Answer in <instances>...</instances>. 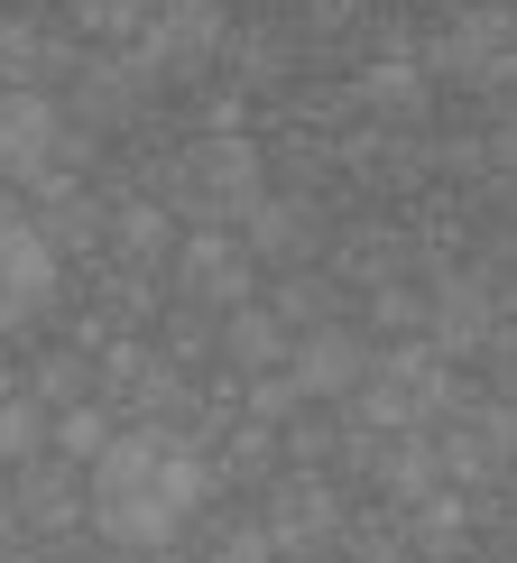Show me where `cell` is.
<instances>
[{
	"instance_id": "cell-19",
	"label": "cell",
	"mask_w": 517,
	"mask_h": 563,
	"mask_svg": "<svg viewBox=\"0 0 517 563\" xmlns=\"http://www.w3.org/2000/svg\"><path fill=\"white\" fill-rule=\"evenodd\" d=\"M472 527H481V508L462 499V489H426L416 508H397V536H407L426 563H462L472 554Z\"/></svg>"
},
{
	"instance_id": "cell-9",
	"label": "cell",
	"mask_w": 517,
	"mask_h": 563,
	"mask_svg": "<svg viewBox=\"0 0 517 563\" xmlns=\"http://www.w3.org/2000/svg\"><path fill=\"white\" fill-rule=\"evenodd\" d=\"M167 287H176V305H195V314H231V305L258 296V260L231 241V231H176Z\"/></svg>"
},
{
	"instance_id": "cell-23",
	"label": "cell",
	"mask_w": 517,
	"mask_h": 563,
	"mask_svg": "<svg viewBox=\"0 0 517 563\" xmlns=\"http://www.w3.org/2000/svg\"><path fill=\"white\" fill-rule=\"evenodd\" d=\"M111 434H121L111 397H84V407H56V416H46V453L75 462V472H84V462H102V443H111Z\"/></svg>"
},
{
	"instance_id": "cell-12",
	"label": "cell",
	"mask_w": 517,
	"mask_h": 563,
	"mask_svg": "<svg viewBox=\"0 0 517 563\" xmlns=\"http://www.w3.org/2000/svg\"><path fill=\"white\" fill-rule=\"evenodd\" d=\"M75 65H84V37L65 29V19L0 10V84H10V92H65Z\"/></svg>"
},
{
	"instance_id": "cell-32",
	"label": "cell",
	"mask_w": 517,
	"mask_h": 563,
	"mask_svg": "<svg viewBox=\"0 0 517 563\" xmlns=\"http://www.w3.org/2000/svg\"><path fill=\"white\" fill-rule=\"evenodd\" d=\"M370 10H388V0H370ZM397 10H407V0H397Z\"/></svg>"
},
{
	"instance_id": "cell-28",
	"label": "cell",
	"mask_w": 517,
	"mask_h": 563,
	"mask_svg": "<svg viewBox=\"0 0 517 563\" xmlns=\"http://www.w3.org/2000/svg\"><path fill=\"white\" fill-rule=\"evenodd\" d=\"M37 563H102L92 545H75V536H65V545H37Z\"/></svg>"
},
{
	"instance_id": "cell-7",
	"label": "cell",
	"mask_w": 517,
	"mask_h": 563,
	"mask_svg": "<svg viewBox=\"0 0 517 563\" xmlns=\"http://www.w3.org/2000/svg\"><path fill=\"white\" fill-rule=\"evenodd\" d=\"M258 527H268L277 563H323V554L342 545L351 508H342V489L323 481V472H268V499H258Z\"/></svg>"
},
{
	"instance_id": "cell-16",
	"label": "cell",
	"mask_w": 517,
	"mask_h": 563,
	"mask_svg": "<svg viewBox=\"0 0 517 563\" xmlns=\"http://www.w3.org/2000/svg\"><path fill=\"white\" fill-rule=\"evenodd\" d=\"M361 481L380 489V508H416L426 489H443L435 434H370V453H361Z\"/></svg>"
},
{
	"instance_id": "cell-29",
	"label": "cell",
	"mask_w": 517,
	"mask_h": 563,
	"mask_svg": "<svg viewBox=\"0 0 517 563\" xmlns=\"http://www.w3.org/2000/svg\"><path fill=\"white\" fill-rule=\"evenodd\" d=\"M0 563H37V545H29V536H10V545H0Z\"/></svg>"
},
{
	"instance_id": "cell-10",
	"label": "cell",
	"mask_w": 517,
	"mask_h": 563,
	"mask_svg": "<svg viewBox=\"0 0 517 563\" xmlns=\"http://www.w3.org/2000/svg\"><path fill=\"white\" fill-rule=\"evenodd\" d=\"M65 305V260L29 213H0V333H29Z\"/></svg>"
},
{
	"instance_id": "cell-22",
	"label": "cell",
	"mask_w": 517,
	"mask_h": 563,
	"mask_svg": "<svg viewBox=\"0 0 517 563\" xmlns=\"http://www.w3.org/2000/svg\"><path fill=\"white\" fill-rule=\"evenodd\" d=\"M19 397H37L46 416H56V407H84V397H102V379H92V351H75V342H65V351H37L29 379H19Z\"/></svg>"
},
{
	"instance_id": "cell-5",
	"label": "cell",
	"mask_w": 517,
	"mask_h": 563,
	"mask_svg": "<svg viewBox=\"0 0 517 563\" xmlns=\"http://www.w3.org/2000/svg\"><path fill=\"white\" fill-rule=\"evenodd\" d=\"M435 462H443V489L508 481L517 472V397H462L435 426Z\"/></svg>"
},
{
	"instance_id": "cell-13",
	"label": "cell",
	"mask_w": 517,
	"mask_h": 563,
	"mask_svg": "<svg viewBox=\"0 0 517 563\" xmlns=\"http://www.w3.org/2000/svg\"><path fill=\"white\" fill-rule=\"evenodd\" d=\"M10 518H19L29 545H65V536H84V472H75V462H56V453L19 462V472H10Z\"/></svg>"
},
{
	"instance_id": "cell-26",
	"label": "cell",
	"mask_w": 517,
	"mask_h": 563,
	"mask_svg": "<svg viewBox=\"0 0 517 563\" xmlns=\"http://www.w3.org/2000/svg\"><path fill=\"white\" fill-rule=\"evenodd\" d=\"M195 527H204V554H195V563H277L258 508H241V518H195Z\"/></svg>"
},
{
	"instance_id": "cell-14",
	"label": "cell",
	"mask_w": 517,
	"mask_h": 563,
	"mask_svg": "<svg viewBox=\"0 0 517 563\" xmlns=\"http://www.w3.org/2000/svg\"><path fill=\"white\" fill-rule=\"evenodd\" d=\"M231 241L250 250L258 268H315V250H323V213H315V195H258L241 222H231Z\"/></svg>"
},
{
	"instance_id": "cell-8",
	"label": "cell",
	"mask_w": 517,
	"mask_h": 563,
	"mask_svg": "<svg viewBox=\"0 0 517 563\" xmlns=\"http://www.w3.org/2000/svg\"><path fill=\"white\" fill-rule=\"evenodd\" d=\"M0 185H29V195L84 185V176H65V111H56V92H10L0 84Z\"/></svg>"
},
{
	"instance_id": "cell-4",
	"label": "cell",
	"mask_w": 517,
	"mask_h": 563,
	"mask_svg": "<svg viewBox=\"0 0 517 563\" xmlns=\"http://www.w3.org/2000/svg\"><path fill=\"white\" fill-rule=\"evenodd\" d=\"M157 92H167V84H157L130 46H84V65L56 92V111H65V130H84V139H121V130L148 121Z\"/></svg>"
},
{
	"instance_id": "cell-17",
	"label": "cell",
	"mask_w": 517,
	"mask_h": 563,
	"mask_svg": "<svg viewBox=\"0 0 517 563\" xmlns=\"http://www.w3.org/2000/svg\"><path fill=\"white\" fill-rule=\"evenodd\" d=\"M287 342H296V333H287V323H277L258 296H250V305H231V314H213V361L231 369V379H258V369H287Z\"/></svg>"
},
{
	"instance_id": "cell-15",
	"label": "cell",
	"mask_w": 517,
	"mask_h": 563,
	"mask_svg": "<svg viewBox=\"0 0 517 563\" xmlns=\"http://www.w3.org/2000/svg\"><path fill=\"white\" fill-rule=\"evenodd\" d=\"M351 111H370V130H426L435 84H426V65H416V56H380V65L351 75Z\"/></svg>"
},
{
	"instance_id": "cell-27",
	"label": "cell",
	"mask_w": 517,
	"mask_h": 563,
	"mask_svg": "<svg viewBox=\"0 0 517 563\" xmlns=\"http://www.w3.org/2000/svg\"><path fill=\"white\" fill-rule=\"evenodd\" d=\"M37 453H46V407L37 397H0V472H19Z\"/></svg>"
},
{
	"instance_id": "cell-21",
	"label": "cell",
	"mask_w": 517,
	"mask_h": 563,
	"mask_svg": "<svg viewBox=\"0 0 517 563\" xmlns=\"http://www.w3.org/2000/svg\"><path fill=\"white\" fill-rule=\"evenodd\" d=\"M222 65H231V92H277L287 84V65H296V46H287V29H231L222 37Z\"/></svg>"
},
{
	"instance_id": "cell-3",
	"label": "cell",
	"mask_w": 517,
	"mask_h": 563,
	"mask_svg": "<svg viewBox=\"0 0 517 563\" xmlns=\"http://www.w3.org/2000/svg\"><path fill=\"white\" fill-rule=\"evenodd\" d=\"M453 407H462V379H453V361H443V351H426V342L370 351V379L351 388L361 434H435Z\"/></svg>"
},
{
	"instance_id": "cell-30",
	"label": "cell",
	"mask_w": 517,
	"mask_h": 563,
	"mask_svg": "<svg viewBox=\"0 0 517 563\" xmlns=\"http://www.w3.org/2000/svg\"><path fill=\"white\" fill-rule=\"evenodd\" d=\"M10 536H19V518H10V481H0V545H10Z\"/></svg>"
},
{
	"instance_id": "cell-25",
	"label": "cell",
	"mask_w": 517,
	"mask_h": 563,
	"mask_svg": "<svg viewBox=\"0 0 517 563\" xmlns=\"http://www.w3.org/2000/svg\"><path fill=\"white\" fill-rule=\"evenodd\" d=\"M361 323H370V333H388V342H426V287H416V277H388V287H370Z\"/></svg>"
},
{
	"instance_id": "cell-18",
	"label": "cell",
	"mask_w": 517,
	"mask_h": 563,
	"mask_svg": "<svg viewBox=\"0 0 517 563\" xmlns=\"http://www.w3.org/2000/svg\"><path fill=\"white\" fill-rule=\"evenodd\" d=\"M102 250H111V268H130V277L167 268V250H176V213H167L157 195H130V203H111V222H102Z\"/></svg>"
},
{
	"instance_id": "cell-20",
	"label": "cell",
	"mask_w": 517,
	"mask_h": 563,
	"mask_svg": "<svg viewBox=\"0 0 517 563\" xmlns=\"http://www.w3.org/2000/svg\"><path fill=\"white\" fill-rule=\"evenodd\" d=\"M342 296L351 287H342L333 268H287V277H277V296H258V305H268L287 333H315V323H342Z\"/></svg>"
},
{
	"instance_id": "cell-11",
	"label": "cell",
	"mask_w": 517,
	"mask_h": 563,
	"mask_svg": "<svg viewBox=\"0 0 517 563\" xmlns=\"http://www.w3.org/2000/svg\"><path fill=\"white\" fill-rule=\"evenodd\" d=\"M287 379H296L305 407H351V388L370 379V333H361L351 314L296 333V342H287Z\"/></svg>"
},
{
	"instance_id": "cell-6",
	"label": "cell",
	"mask_w": 517,
	"mask_h": 563,
	"mask_svg": "<svg viewBox=\"0 0 517 563\" xmlns=\"http://www.w3.org/2000/svg\"><path fill=\"white\" fill-rule=\"evenodd\" d=\"M517 56V10L508 0H462L453 19L426 37V84H462V92H490V75Z\"/></svg>"
},
{
	"instance_id": "cell-31",
	"label": "cell",
	"mask_w": 517,
	"mask_h": 563,
	"mask_svg": "<svg viewBox=\"0 0 517 563\" xmlns=\"http://www.w3.org/2000/svg\"><path fill=\"white\" fill-rule=\"evenodd\" d=\"M148 563H195V554H176V545H167V554H148Z\"/></svg>"
},
{
	"instance_id": "cell-2",
	"label": "cell",
	"mask_w": 517,
	"mask_h": 563,
	"mask_svg": "<svg viewBox=\"0 0 517 563\" xmlns=\"http://www.w3.org/2000/svg\"><path fill=\"white\" fill-rule=\"evenodd\" d=\"M148 195L167 203L185 231H231L258 195H268V148H258L250 130H195V139H176V148L157 157Z\"/></svg>"
},
{
	"instance_id": "cell-24",
	"label": "cell",
	"mask_w": 517,
	"mask_h": 563,
	"mask_svg": "<svg viewBox=\"0 0 517 563\" xmlns=\"http://www.w3.org/2000/svg\"><path fill=\"white\" fill-rule=\"evenodd\" d=\"M157 0H56V19L92 46H139V29H148Z\"/></svg>"
},
{
	"instance_id": "cell-1",
	"label": "cell",
	"mask_w": 517,
	"mask_h": 563,
	"mask_svg": "<svg viewBox=\"0 0 517 563\" xmlns=\"http://www.w3.org/2000/svg\"><path fill=\"white\" fill-rule=\"evenodd\" d=\"M213 508V462L185 426H121L84 462V527L121 554H167Z\"/></svg>"
}]
</instances>
